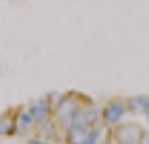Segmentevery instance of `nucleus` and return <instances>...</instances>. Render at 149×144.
Wrapping results in <instances>:
<instances>
[{"instance_id": "nucleus-1", "label": "nucleus", "mask_w": 149, "mask_h": 144, "mask_svg": "<svg viewBox=\"0 0 149 144\" xmlns=\"http://www.w3.org/2000/svg\"><path fill=\"white\" fill-rule=\"evenodd\" d=\"M81 107H82V104L77 96H74V94L62 96L59 99V102L55 104V119L61 122L62 127L70 129V127L75 126L77 114H79Z\"/></svg>"}, {"instance_id": "nucleus-2", "label": "nucleus", "mask_w": 149, "mask_h": 144, "mask_svg": "<svg viewBox=\"0 0 149 144\" xmlns=\"http://www.w3.org/2000/svg\"><path fill=\"white\" fill-rule=\"evenodd\" d=\"M126 111H127V101H124V99H112L104 107L102 121H104L106 126L116 127V126H119L121 119L126 114Z\"/></svg>"}, {"instance_id": "nucleus-3", "label": "nucleus", "mask_w": 149, "mask_h": 144, "mask_svg": "<svg viewBox=\"0 0 149 144\" xmlns=\"http://www.w3.org/2000/svg\"><path fill=\"white\" fill-rule=\"evenodd\" d=\"M142 136H144V131L137 124L132 122L119 124L114 129V137L117 144H139Z\"/></svg>"}, {"instance_id": "nucleus-4", "label": "nucleus", "mask_w": 149, "mask_h": 144, "mask_svg": "<svg viewBox=\"0 0 149 144\" xmlns=\"http://www.w3.org/2000/svg\"><path fill=\"white\" fill-rule=\"evenodd\" d=\"M50 107H52V102L49 97H40V99H35L30 102L29 106V111L34 117V121L37 124H44L49 121L50 117Z\"/></svg>"}, {"instance_id": "nucleus-5", "label": "nucleus", "mask_w": 149, "mask_h": 144, "mask_svg": "<svg viewBox=\"0 0 149 144\" xmlns=\"http://www.w3.org/2000/svg\"><path fill=\"white\" fill-rule=\"evenodd\" d=\"M99 109L94 104H87V106H82L79 114H77V121L75 126H86V127H94L95 122L99 121Z\"/></svg>"}, {"instance_id": "nucleus-6", "label": "nucleus", "mask_w": 149, "mask_h": 144, "mask_svg": "<svg viewBox=\"0 0 149 144\" xmlns=\"http://www.w3.org/2000/svg\"><path fill=\"white\" fill-rule=\"evenodd\" d=\"M91 134V127L86 126H74L67 129V143L69 144H84Z\"/></svg>"}, {"instance_id": "nucleus-7", "label": "nucleus", "mask_w": 149, "mask_h": 144, "mask_svg": "<svg viewBox=\"0 0 149 144\" xmlns=\"http://www.w3.org/2000/svg\"><path fill=\"white\" fill-rule=\"evenodd\" d=\"M149 107V96H134L127 99V111L132 114H146Z\"/></svg>"}, {"instance_id": "nucleus-8", "label": "nucleus", "mask_w": 149, "mask_h": 144, "mask_svg": "<svg viewBox=\"0 0 149 144\" xmlns=\"http://www.w3.org/2000/svg\"><path fill=\"white\" fill-rule=\"evenodd\" d=\"M14 132V119L7 116H0V136H8Z\"/></svg>"}, {"instance_id": "nucleus-9", "label": "nucleus", "mask_w": 149, "mask_h": 144, "mask_svg": "<svg viewBox=\"0 0 149 144\" xmlns=\"http://www.w3.org/2000/svg\"><path fill=\"white\" fill-rule=\"evenodd\" d=\"M17 121H19V127L20 129H29L35 122L32 114H30V111H22L20 114H19V117H17Z\"/></svg>"}, {"instance_id": "nucleus-10", "label": "nucleus", "mask_w": 149, "mask_h": 144, "mask_svg": "<svg viewBox=\"0 0 149 144\" xmlns=\"http://www.w3.org/2000/svg\"><path fill=\"white\" fill-rule=\"evenodd\" d=\"M101 129H97V127H91V134H89V137L86 139V143L84 144H102L99 143V137H101Z\"/></svg>"}, {"instance_id": "nucleus-11", "label": "nucleus", "mask_w": 149, "mask_h": 144, "mask_svg": "<svg viewBox=\"0 0 149 144\" xmlns=\"http://www.w3.org/2000/svg\"><path fill=\"white\" fill-rule=\"evenodd\" d=\"M139 144H149V134L144 132V136H142V139H141V143Z\"/></svg>"}, {"instance_id": "nucleus-12", "label": "nucleus", "mask_w": 149, "mask_h": 144, "mask_svg": "<svg viewBox=\"0 0 149 144\" xmlns=\"http://www.w3.org/2000/svg\"><path fill=\"white\" fill-rule=\"evenodd\" d=\"M30 144H47V143H44V141H32Z\"/></svg>"}, {"instance_id": "nucleus-13", "label": "nucleus", "mask_w": 149, "mask_h": 144, "mask_svg": "<svg viewBox=\"0 0 149 144\" xmlns=\"http://www.w3.org/2000/svg\"><path fill=\"white\" fill-rule=\"evenodd\" d=\"M144 116H146V119L149 121V107H148V111H146V114H144Z\"/></svg>"}, {"instance_id": "nucleus-14", "label": "nucleus", "mask_w": 149, "mask_h": 144, "mask_svg": "<svg viewBox=\"0 0 149 144\" xmlns=\"http://www.w3.org/2000/svg\"><path fill=\"white\" fill-rule=\"evenodd\" d=\"M102 144H106V143H102Z\"/></svg>"}]
</instances>
